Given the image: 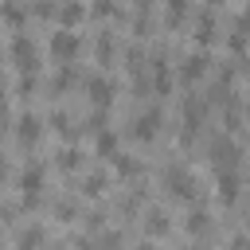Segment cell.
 Listing matches in <instances>:
<instances>
[{
    "instance_id": "cell-1",
    "label": "cell",
    "mask_w": 250,
    "mask_h": 250,
    "mask_svg": "<svg viewBox=\"0 0 250 250\" xmlns=\"http://www.w3.org/2000/svg\"><path fill=\"white\" fill-rule=\"evenodd\" d=\"M164 184H168V191H172L176 199H195V195H199V180H195L188 168H180V164H172V168L164 172Z\"/></svg>"
},
{
    "instance_id": "cell-2",
    "label": "cell",
    "mask_w": 250,
    "mask_h": 250,
    "mask_svg": "<svg viewBox=\"0 0 250 250\" xmlns=\"http://www.w3.org/2000/svg\"><path fill=\"white\" fill-rule=\"evenodd\" d=\"M207 156H211L215 172H234V164H238V145H234V141L223 133V137H215V141H211Z\"/></svg>"
},
{
    "instance_id": "cell-3",
    "label": "cell",
    "mask_w": 250,
    "mask_h": 250,
    "mask_svg": "<svg viewBox=\"0 0 250 250\" xmlns=\"http://www.w3.org/2000/svg\"><path fill=\"white\" fill-rule=\"evenodd\" d=\"M78 51H82V39H78V31H70V27H59V31H51V55H55L59 62H70Z\"/></svg>"
},
{
    "instance_id": "cell-4",
    "label": "cell",
    "mask_w": 250,
    "mask_h": 250,
    "mask_svg": "<svg viewBox=\"0 0 250 250\" xmlns=\"http://www.w3.org/2000/svg\"><path fill=\"white\" fill-rule=\"evenodd\" d=\"M8 51H12V59L20 62V70H23V74H35V43H31V35H27V31H16V35H12V43H8Z\"/></svg>"
},
{
    "instance_id": "cell-5",
    "label": "cell",
    "mask_w": 250,
    "mask_h": 250,
    "mask_svg": "<svg viewBox=\"0 0 250 250\" xmlns=\"http://www.w3.org/2000/svg\"><path fill=\"white\" fill-rule=\"evenodd\" d=\"M20 191H23V207H35L39 203V191H43V164H27L20 172Z\"/></svg>"
},
{
    "instance_id": "cell-6",
    "label": "cell",
    "mask_w": 250,
    "mask_h": 250,
    "mask_svg": "<svg viewBox=\"0 0 250 250\" xmlns=\"http://www.w3.org/2000/svg\"><path fill=\"white\" fill-rule=\"evenodd\" d=\"M160 121H164L160 109H145V113L133 121V137H137V141H152V137L160 133Z\"/></svg>"
},
{
    "instance_id": "cell-7",
    "label": "cell",
    "mask_w": 250,
    "mask_h": 250,
    "mask_svg": "<svg viewBox=\"0 0 250 250\" xmlns=\"http://www.w3.org/2000/svg\"><path fill=\"white\" fill-rule=\"evenodd\" d=\"M39 133H43V117H39V113H23V117L16 121V137H20V145H35Z\"/></svg>"
},
{
    "instance_id": "cell-8",
    "label": "cell",
    "mask_w": 250,
    "mask_h": 250,
    "mask_svg": "<svg viewBox=\"0 0 250 250\" xmlns=\"http://www.w3.org/2000/svg\"><path fill=\"white\" fill-rule=\"evenodd\" d=\"M86 90H90V98L98 102V109H105V105L113 102V78H105V74H94V78L86 82Z\"/></svg>"
},
{
    "instance_id": "cell-9",
    "label": "cell",
    "mask_w": 250,
    "mask_h": 250,
    "mask_svg": "<svg viewBox=\"0 0 250 250\" xmlns=\"http://www.w3.org/2000/svg\"><path fill=\"white\" fill-rule=\"evenodd\" d=\"M152 90L156 94H168L172 90V70L164 62V55H152Z\"/></svg>"
},
{
    "instance_id": "cell-10",
    "label": "cell",
    "mask_w": 250,
    "mask_h": 250,
    "mask_svg": "<svg viewBox=\"0 0 250 250\" xmlns=\"http://www.w3.org/2000/svg\"><path fill=\"white\" fill-rule=\"evenodd\" d=\"M43 242H47V230L43 227H23L16 234V250H43Z\"/></svg>"
},
{
    "instance_id": "cell-11",
    "label": "cell",
    "mask_w": 250,
    "mask_h": 250,
    "mask_svg": "<svg viewBox=\"0 0 250 250\" xmlns=\"http://www.w3.org/2000/svg\"><path fill=\"white\" fill-rule=\"evenodd\" d=\"M211 39H215V8H203L199 12V23H195V43L207 47Z\"/></svg>"
},
{
    "instance_id": "cell-12",
    "label": "cell",
    "mask_w": 250,
    "mask_h": 250,
    "mask_svg": "<svg viewBox=\"0 0 250 250\" xmlns=\"http://www.w3.org/2000/svg\"><path fill=\"white\" fill-rule=\"evenodd\" d=\"M203 70H207V51H191V55H188V59L180 62V74H184L188 82H195V78H199Z\"/></svg>"
},
{
    "instance_id": "cell-13",
    "label": "cell",
    "mask_w": 250,
    "mask_h": 250,
    "mask_svg": "<svg viewBox=\"0 0 250 250\" xmlns=\"http://www.w3.org/2000/svg\"><path fill=\"white\" fill-rule=\"evenodd\" d=\"M145 230L160 238V234H168V230H172V223H168V215H164L160 207H148V211H145Z\"/></svg>"
},
{
    "instance_id": "cell-14",
    "label": "cell",
    "mask_w": 250,
    "mask_h": 250,
    "mask_svg": "<svg viewBox=\"0 0 250 250\" xmlns=\"http://www.w3.org/2000/svg\"><path fill=\"white\" fill-rule=\"evenodd\" d=\"M219 199L223 203L238 199V172H219Z\"/></svg>"
},
{
    "instance_id": "cell-15",
    "label": "cell",
    "mask_w": 250,
    "mask_h": 250,
    "mask_svg": "<svg viewBox=\"0 0 250 250\" xmlns=\"http://www.w3.org/2000/svg\"><path fill=\"white\" fill-rule=\"evenodd\" d=\"M55 164H59L62 172H74V168L82 164V148H74V145H66V148H59V152H55Z\"/></svg>"
},
{
    "instance_id": "cell-16",
    "label": "cell",
    "mask_w": 250,
    "mask_h": 250,
    "mask_svg": "<svg viewBox=\"0 0 250 250\" xmlns=\"http://www.w3.org/2000/svg\"><path fill=\"white\" fill-rule=\"evenodd\" d=\"M82 16H86L82 4H62V8H59V27H70V31H74V23H78Z\"/></svg>"
},
{
    "instance_id": "cell-17",
    "label": "cell",
    "mask_w": 250,
    "mask_h": 250,
    "mask_svg": "<svg viewBox=\"0 0 250 250\" xmlns=\"http://www.w3.org/2000/svg\"><path fill=\"white\" fill-rule=\"evenodd\" d=\"M0 16H4L12 27H23V20H27V8H20V4H12V0H8V4H0Z\"/></svg>"
},
{
    "instance_id": "cell-18",
    "label": "cell",
    "mask_w": 250,
    "mask_h": 250,
    "mask_svg": "<svg viewBox=\"0 0 250 250\" xmlns=\"http://www.w3.org/2000/svg\"><path fill=\"white\" fill-rule=\"evenodd\" d=\"M105 184H109V176H105V172H90V176L82 180V191H86V195H102V191H105Z\"/></svg>"
},
{
    "instance_id": "cell-19",
    "label": "cell",
    "mask_w": 250,
    "mask_h": 250,
    "mask_svg": "<svg viewBox=\"0 0 250 250\" xmlns=\"http://www.w3.org/2000/svg\"><path fill=\"white\" fill-rule=\"evenodd\" d=\"M188 230H191V234H203V230H207V211H203V207H191V211H188Z\"/></svg>"
},
{
    "instance_id": "cell-20",
    "label": "cell",
    "mask_w": 250,
    "mask_h": 250,
    "mask_svg": "<svg viewBox=\"0 0 250 250\" xmlns=\"http://www.w3.org/2000/svg\"><path fill=\"white\" fill-rule=\"evenodd\" d=\"M184 16H188V4H184V0H172V4H168V8H164V20H168V23H172V27H176V23H180V20H184Z\"/></svg>"
},
{
    "instance_id": "cell-21",
    "label": "cell",
    "mask_w": 250,
    "mask_h": 250,
    "mask_svg": "<svg viewBox=\"0 0 250 250\" xmlns=\"http://www.w3.org/2000/svg\"><path fill=\"white\" fill-rule=\"evenodd\" d=\"M98 152H102V156H113V152H117V137H113L109 129L98 133Z\"/></svg>"
},
{
    "instance_id": "cell-22",
    "label": "cell",
    "mask_w": 250,
    "mask_h": 250,
    "mask_svg": "<svg viewBox=\"0 0 250 250\" xmlns=\"http://www.w3.org/2000/svg\"><path fill=\"white\" fill-rule=\"evenodd\" d=\"M98 59H102V62H109V59H113V35H109V31H102V35H98Z\"/></svg>"
},
{
    "instance_id": "cell-23",
    "label": "cell",
    "mask_w": 250,
    "mask_h": 250,
    "mask_svg": "<svg viewBox=\"0 0 250 250\" xmlns=\"http://www.w3.org/2000/svg\"><path fill=\"white\" fill-rule=\"evenodd\" d=\"M51 125H55L59 133H66V137H74V129H70V113H66V109H55V113H51Z\"/></svg>"
},
{
    "instance_id": "cell-24",
    "label": "cell",
    "mask_w": 250,
    "mask_h": 250,
    "mask_svg": "<svg viewBox=\"0 0 250 250\" xmlns=\"http://www.w3.org/2000/svg\"><path fill=\"white\" fill-rule=\"evenodd\" d=\"M55 215H59L62 223H70V219L78 215V203H74V199H59V203H55Z\"/></svg>"
},
{
    "instance_id": "cell-25",
    "label": "cell",
    "mask_w": 250,
    "mask_h": 250,
    "mask_svg": "<svg viewBox=\"0 0 250 250\" xmlns=\"http://www.w3.org/2000/svg\"><path fill=\"white\" fill-rule=\"evenodd\" d=\"M113 164H117L121 176H137V172H141V164H137L133 156H113Z\"/></svg>"
},
{
    "instance_id": "cell-26",
    "label": "cell",
    "mask_w": 250,
    "mask_h": 250,
    "mask_svg": "<svg viewBox=\"0 0 250 250\" xmlns=\"http://www.w3.org/2000/svg\"><path fill=\"white\" fill-rule=\"evenodd\" d=\"M70 86H74V70H70V66H62V70L55 74V90H70Z\"/></svg>"
},
{
    "instance_id": "cell-27",
    "label": "cell",
    "mask_w": 250,
    "mask_h": 250,
    "mask_svg": "<svg viewBox=\"0 0 250 250\" xmlns=\"http://www.w3.org/2000/svg\"><path fill=\"white\" fill-rule=\"evenodd\" d=\"M117 246H121V234H117V230H109V234L98 238V250H117Z\"/></svg>"
},
{
    "instance_id": "cell-28",
    "label": "cell",
    "mask_w": 250,
    "mask_h": 250,
    "mask_svg": "<svg viewBox=\"0 0 250 250\" xmlns=\"http://www.w3.org/2000/svg\"><path fill=\"white\" fill-rule=\"evenodd\" d=\"M94 16H117V4H109V0L94 4Z\"/></svg>"
},
{
    "instance_id": "cell-29",
    "label": "cell",
    "mask_w": 250,
    "mask_h": 250,
    "mask_svg": "<svg viewBox=\"0 0 250 250\" xmlns=\"http://www.w3.org/2000/svg\"><path fill=\"white\" fill-rule=\"evenodd\" d=\"M227 43H230V51H242V47H246V35H242V31H230Z\"/></svg>"
},
{
    "instance_id": "cell-30",
    "label": "cell",
    "mask_w": 250,
    "mask_h": 250,
    "mask_svg": "<svg viewBox=\"0 0 250 250\" xmlns=\"http://www.w3.org/2000/svg\"><path fill=\"white\" fill-rule=\"evenodd\" d=\"M234 31H242L246 39H250V8H242V16H238V27Z\"/></svg>"
},
{
    "instance_id": "cell-31",
    "label": "cell",
    "mask_w": 250,
    "mask_h": 250,
    "mask_svg": "<svg viewBox=\"0 0 250 250\" xmlns=\"http://www.w3.org/2000/svg\"><path fill=\"white\" fill-rule=\"evenodd\" d=\"M125 59H129V66L137 70V62H141V47H137V43H129V51H125Z\"/></svg>"
},
{
    "instance_id": "cell-32",
    "label": "cell",
    "mask_w": 250,
    "mask_h": 250,
    "mask_svg": "<svg viewBox=\"0 0 250 250\" xmlns=\"http://www.w3.org/2000/svg\"><path fill=\"white\" fill-rule=\"evenodd\" d=\"M31 12H35V16H43V20H47V16H55V12H59V8H55V4H35V8H31Z\"/></svg>"
},
{
    "instance_id": "cell-33",
    "label": "cell",
    "mask_w": 250,
    "mask_h": 250,
    "mask_svg": "<svg viewBox=\"0 0 250 250\" xmlns=\"http://www.w3.org/2000/svg\"><path fill=\"white\" fill-rule=\"evenodd\" d=\"M246 246H250V238H246V234H238V238L230 242V250H246Z\"/></svg>"
},
{
    "instance_id": "cell-34",
    "label": "cell",
    "mask_w": 250,
    "mask_h": 250,
    "mask_svg": "<svg viewBox=\"0 0 250 250\" xmlns=\"http://www.w3.org/2000/svg\"><path fill=\"white\" fill-rule=\"evenodd\" d=\"M246 117H250V105H246Z\"/></svg>"
},
{
    "instance_id": "cell-35",
    "label": "cell",
    "mask_w": 250,
    "mask_h": 250,
    "mask_svg": "<svg viewBox=\"0 0 250 250\" xmlns=\"http://www.w3.org/2000/svg\"><path fill=\"white\" fill-rule=\"evenodd\" d=\"M55 250H59V246H55Z\"/></svg>"
}]
</instances>
